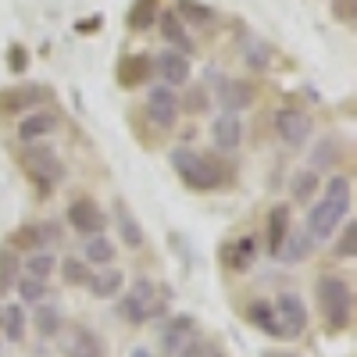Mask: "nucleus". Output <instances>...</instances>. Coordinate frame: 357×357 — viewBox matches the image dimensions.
Returning a JSON list of instances; mask_svg holds the SVG:
<instances>
[{
    "mask_svg": "<svg viewBox=\"0 0 357 357\" xmlns=\"http://www.w3.org/2000/svg\"><path fill=\"white\" fill-rule=\"evenodd\" d=\"M350 193H354V186H350L347 175H333L329 178L325 197L311 207V215H307V236H311V240H318V243L333 240V232L350 215Z\"/></svg>",
    "mask_w": 357,
    "mask_h": 357,
    "instance_id": "obj_1",
    "label": "nucleus"
},
{
    "mask_svg": "<svg viewBox=\"0 0 357 357\" xmlns=\"http://www.w3.org/2000/svg\"><path fill=\"white\" fill-rule=\"evenodd\" d=\"M318 307H321V318L333 333L347 329L350 325V314H354V289L343 275H321L318 279Z\"/></svg>",
    "mask_w": 357,
    "mask_h": 357,
    "instance_id": "obj_2",
    "label": "nucleus"
},
{
    "mask_svg": "<svg viewBox=\"0 0 357 357\" xmlns=\"http://www.w3.org/2000/svg\"><path fill=\"white\" fill-rule=\"evenodd\" d=\"M172 168L183 178V186H190L193 193H211L222 186V172L211 158H204L197 151H186V146H175L172 151Z\"/></svg>",
    "mask_w": 357,
    "mask_h": 357,
    "instance_id": "obj_3",
    "label": "nucleus"
},
{
    "mask_svg": "<svg viewBox=\"0 0 357 357\" xmlns=\"http://www.w3.org/2000/svg\"><path fill=\"white\" fill-rule=\"evenodd\" d=\"M22 168L33 175V183L47 193L54 183H61L65 178V165L61 158L54 154V146H43V143H25L22 151Z\"/></svg>",
    "mask_w": 357,
    "mask_h": 357,
    "instance_id": "obj_4",
    "label": "nucleus"
},
{
    "mask_svg": "<svg viewBox=\"0 0 357 357\" xmlns=\"http://www.w3.org/2000/svg\"><path fill=\"white\" fill-rule=\"evenodd\" d=\"M122 318L132 321V325H143V321H151L161 314V301H158V286L151 279H136L126 293V301H122Z\"/></svg>",
    "mask_w": 357,
    "mask_h": 357,
    "instance_id": "obj_5",
    "label": "nucleus"
},
{
    "mask_svg": "<svg viewBox=\"0 0 357 357\" xmlns=\"http://www.w3.org/2000/svg\"><path fill=\"white\" fill-rule=\"evenodd\" d=\"M178 107H183V104H178V97H175L172 86H154L151 97H146V118H151L158 129H175Z\"/></svg>",
    "mask_w": 357,
    "mask_h": 357,
    "instance_id": "obj_6",
    "label": "nucleus"
},
{
    "mask_svg": "<svg viewBox=\"0 0 357 357\" xmlns=\"http://www.w3.org/2000/svg\"><path fill=\"white\" fill-rule=\"evenodd\" d=\"M275 136L286 143V146H304L311 139V118L301 111V107H282L275 114Z\"/></svg>",
    "mask_w": 357,
    "mask_h": 357,
    "instance_id": "obj_7",
    "label": "nucleus"
},
{
    "mask_svg": "<svg viewBox=\"0 0 357 357\" xmlns=\"http://www.w3.org/2000/svg\"><path fill=\"white\" fill-rule=\"evenodd\" d=\"M275 314H279V329H282V340H296L304 329H307V307L296 293H282L275 301Z\"/></svg>",
    "mask_w": 357,
    "mask_h": 357,
    "instance_id": "obj_8",
    "label": "nucleus"
},
{
    "mask_svg": "<svg viewBox=\"0 0 357 357\" xmlns=\"http://www.w3.org/2000/svg\"><path fill=\"white\" fill-rule=\"evenodd\" d=\"M197 340V321L190 318V314H178V318H172L165 329H161V340H158V347H161V354L165 357H178L190 343Z\"/></svg>",
    "mask_w": 357,
    "mask_h": 357,
    "instance_id": "obj_9",
    "label": "nucleus"
},
{
    "mask_svg": "<svg viewBox=\"0 0 357 357\" xmlns=\"http://www.w3.org/2000/svg\"><path fill=\"white\" fill-rule=\"evenodd\" d=\"M68 222H72V229L82 232V236H97V232H104L107 215L100 211V204H97V200L79 197V200L68 204Z\"/></svg>",
    "mask_w": 357,
    "mask_h": 357,
    "instance_id": "obj_10",
    "label": "nucleus"
},
{
    "mask_svg": "<svg viewBox=\"0 0 357 357\" xmlns=\"http://www.w3.org/2000/svg\"><path fill=\"white\" fill-rule=\"evenodd\" d=\"M61 354H65V357H104L107 347H104V340H100L93 329L75 325V329L65 336V343H61Z\"/></svg>",
    "mask_w": 357,
    "mask_h": 357,
    "instance_id": "obj_11",
    "label": "nucleus"
},
{
    "mask_svg": "<svg viewBox=\"0 0 357 357\" xmlns=\"http://www.w3.org/2000/svg\"><path fill=\"white\" fill-rule=\"evenodd\" d=\"M57 122H61V118H57L50 107H47V111L40 107V111H33V114H22L15 132H18L22 143H40L43 136H50V132L57 129Z\"/></svg>",
    "mask_w": 357,
    "mask_h": 357,
    "instance_id": "obj_12",
    "label": "nucleus"
},
{
    "mask_svg": "<svg viewBox=\"0 0 357 357\" xmlns=\"http://www.w3.org/2000/svg\"><path fill=\"white\" fill-rule=\"evenodd\" d=\"M154 72L165 79V86H186L190 82V57L168 47L154 57Z\"/></svg>",
    "mask_w": 357,
    "mask_h": 357,
    "instance_id": "obj_13",
    "label": "nucleus"
},
{
    "mask_svg": "<svg viewBox=\"0 0 357 357\" xmlns=\"http://www.w3.org/2000/svg\"><path fill=\"white\" fill-rule=\"evenodd\" d=\"M158 33H161V40L172 47V50H178V54H193V40H190V33H186V22H178V15L175 11H158Z\"/></svg>",
    "mask_w": 357,
    "mask_h": 357,
    "instance_id": "obj_14",
    "label": "nucleus"
},
{
    "mask_svg": "<svg viewBox=\"0 0 357 357\" xmlns=\"http://www.w3.org/2000/svg\"><path fill=\"white\" fill-rule=\"evenodd\" d=\"M211 143L218 146V151H236V146L243 143V122L240 114H218L215 126H211Z\"/></svg>",
    "mask_w": 357,
    "mask_h": 357,
    "instance_id": "obj_15",
    "label": "nucleus"
},
{
    "mask_svg": "<svg viewBox=\"0 0 357 357\" xmlns=\"http://www.w3.org/2000/svg\"><path fill=\"white\" fill-rule=\"evenodd\" d=\"M289 222H293V211H289V204H275L272 211H268V225H264V243L272 254H279V247L286 243V236H289Z\"/></svg>",
    "mask_w": 357,
    "mask_h": 357,
    "instance_id": "obj_16",
    "label": "nucleus"
},
{
    "mask_svg": "<svg viewBox=\"0 0 357 357\" xmlns=\"http://www.w3.org/2000/svg\"><path fill=\"white\" fill-rule=\"evenodd\" d=\"M254 100V89L243 82V79H218V104L229 111V114H236L240 107H247Z\"/></svg>",
    "mask_w": 357,
    "mask_h": 357,
    "instance_id": "obj_17",
    "label": "nucleus"
},
{
    "mask_svg": "<svg viewBox=\"0 0 357 357\" xmlns=\"http://www.w3.org/2000/svg\"><path fill=\"white\" fill-rule=\"evenodd\" d=\"M222 261H225L229 272H247V268L257 261V240H254V236H243V240H232V243L225 247Z\"/></svg>",
    "mask_w": 357,
    "mask_h": 357,
    "instance_id": "obj_18",
    "label": "nucleus"
},
{
    "mask_svg": "<svg viewBox=\"0 0 357 357\" xmlns=\"http://www.w3.org/2000/svg\"><path fill=\"white\" fill-rule=\"evenodd\" d=\"M89 293H93V296H100V301H107V296H114L118 289H122L126 286V275L122 272H118V268H100V272H93V275H89Z\"/></svg>",
    "mask_w": 357,
    "mask_h": 357,
    "instance_id": "obj_19",
    "label": "nucleus"
},
{
    "mask_svg": "<svg viewBox=\"0 0 357 357\" xmlns=\"http://www.w3.org/2000/svg\"><path fill=\"white\" fill-rule=\"evenodd\" d=\"M311 250H314V240L307 232H289L286 236V243L279 247V261H286V264H296V261H307L311 257Z\"/></svg>",
    "mask_w": 357,
    "mask_h": 357,
    "instance_id": "obj_20",
    "label": "nucleus"
},
{
    "mask_svg": "<svg viewBox=\"0 0 357 357\" xmlns=\"http://www.w3.org/2000/svg\"><path fill=\"white\" fill-rule=\"evenodd\" d=\"M247 318L257 325L261 333H268V336H279V340H282V329H279V314H275L272 301H254V304L247 307Z\"/></svg>",
    "mask_w": 357,
    "mask_h": 357,
    "instance_id": "obj_21",
    "label": "nucleus"
},
{
    "mask_svg": "<svg viewBox=\"0 0 357 357\" xmlns=\"http://www.w3.org/2000/svg\"><path fill=\"white\" fill-rule=\"evenodd\" d=\"M114 257H118V247L107 240L104 232H97V236H86V261H89V264L107 268V264H114Z\"/></svg>",
    "mask_w": 357,
    "mask_h": 357,
    "instance_id": "obj_22",
    "label": "nucleus"
},
{
    "mask_svg": "<svg viewBox=\"0 0 357 357\" xmlns=\"http://www.w3.org/2000/svg\"><path fill=\"white\" fill-rule=\"evenodd\" d=\"M151 68H154V57H146V54H132V57H126L122 61V86H139L146 75H151Z\"/></svg>",
    "mask_w": 357,
    "mask_h": 357,
    "instance_id": "obj_23",
    "label": "nucleus"
},
{
    "mask_svg": "<svg viewBox=\"0 0 357 357\" xmlns=\"http://www.w3.org/2000/svg\"><path fill=\"white\" fill-rule=\"evenodd\" d=\"M61 325H65V318H61V311H57V304H50V301L36 304V329H40L43 340H54L57 333H61Z\"/></svg>",
    "mask_w": 357,
    "mask_h": 357,
    "instance_id": "obj_24",
    "label": "nucleus"
},
{
    "mask_svg": "<svg viewBox=\"0 0 357 357\" xmlns=\"http://www.w3.org/2000/svg\"><path fill=\"white\" fill-rule=\"evenodd\" d=\"M318 193V172H296L293 178H289V197L296 200V204H311V197Z\"/></svg>",
    "mask_w": 357,
    "mask_h": 357,
    "instance_id": "obj_25",
    "label": "nucleus"
},
{
    "mask_svg": "<svg viewBox=\"0 0 357 357\" xmlns=\"http://www.w3.org/2000/svg\"><path fill=\"white\" fill-rule=\"evenodd\" d=\"M175 15H178V22H193V25H204V29L215 22V11L207 4H197V0H178Z\"/></svg>",
    "mask_w": 357,
    "mask_h": 357,
    "instance_id": "obj_26",
    "label": "nucleus"
},
{
    "mask_svg": "<svg viewBox=\"0 0 357 357\" xmlns=\"http://www.w3.org/2000/svg\"><path fill=\"white\" fill-rule=\"evenodd\" d=\"M43 236H54V225H22L15 236H11V250L18 247H43Z\"/></svg>",
    "mask_w": 357,
    "mask_h": 357,
    "instance_id": "obj_27",
    "label": "nucleus"
},
{
    "mask_svg": "<svg viewBox=\"0 0 357 357\" xmlns=\"http://www.w3.org/2000/svg\"><path fill=\"white\" fill-rule=\"evenodd\" d=\"M15 286H18V296H22L25 304H43L47 296H50V282H47V279H33V275H22V279H18Z\"/></svg>",
    "mask_w": 357,
    "mask_h": 357,
    "instance_id": "obj_28",
    "label": "nucleus"
},
{
    "mask_svg": "<svg viewBox=\"0 0 357 357\" xmlns=\"http://www.w3.org/2000/svg\"><path fill=\"white\" fill-rule=\"evenodd\" d=\"M54 268H57V257L50 250H33L25 261V275H33V279H50L54 275Z\"/></svg>",
    "mask_w": 357,
    "mask_h": 357,
    "instance_id": "obj_29",
    "label": "nucleus"
},
{
    "mask_svg": "<svg viewBox=\"0 0 357 357\" xmlns=\"http://www.w3.org/2000/svg\"><path fill=\"white\" fill-rule=\"evenodd\" d=\"M158 18V0H136L132 11H129V29H136V33H143V29H151Z\"/></svg>",
    "mask_w": 357,
    "mask_h": 357,
    "instance_id": "obj_30",
    "label": "nucleus"
},
{
    "mask_svg": "<svg viewBox=\"0 0 357 357\" xmlns=\"http://www.w3.org/2000/svg\"><path fill=\"white\" fill-rule=\"evenodd\" d=\"M118 229H122V240L129 247H143V229L132 218V211H126V207H118Z\"/></svg>",
    "mask_w": 357,
    "mask_h": 357,
    "instance_id": "obj_31",
    "label": "nucleus"
},
{
    "mask_svg": "<svg viewBox=\"0 0 357 357\" xmlns=\"http://www.w3.org/2000/svg\"><path fill=\"white\" fill-rule=\"evenodd\" d=\"M15 272H18V257L11 247H4L0 250V293L15 289Z\"/></svg>",
    "mask_w": 357,
    "mask_h": 357,
    "instance_id": "obj_32",
    "label": "nucleus"
},
{
    "mask_svg": "<svg viewBox=\"0 0 357 357\" xmlns=\"http://www.w3.org/2000/svg\"><path fill=\"white\" fill-rule=\"evenodd\" d=\"M4 336H8V340H15V343L25 336V311H22L18 304L4 307Z\"/></svg>",
    "mask_w": 357,
    "mask_h": 357,
    "instance_id": "obj_33",
    "label": "nucleus"
},
{
    "mask_svg": "<svg viewBox=\"0 0 357 357\" xmlns=\"http://www.w3.org/2000/svg\"><path fill=\"white\" fill-rule=\"evenodd\" d=\"M340 161V143L336 139H321L318 146H314V158H311V172H318V168H329V165H336Z\"/></svg>",
    "mask_w": 357,
    "mask_h": 357,
    "instance_id": "obj_34",
    "label": "nucleus"
},
{
    "mask_svg": "<svg viewBox=\"0 0 357 357\" xmlns=\"http://www.w3.org/2000/svg\"><path fill=\"white\" fill-rule=\"evenodd\" d=\"M61 275H65V282H68V286H86L93 272H89V268H86L79 257H65V264H61Z\"/></svg>",
    "mask_w": 357,
    "mask_h": 357,
    "instance_id": "obj_35",
    "label": "nucleus"
},
{
    "mask_svg": "<svg viewBox=\"0 0 357 357\" xmlns=\"http://www.w3.org/2000/svg\"><path fill=\"white\" fill-rule=\"evenodd\" d=\"M243 50H247V61H250V68H254V72H261V68H264V61H268V50H264V43L250 40V43H243Z\"/></svg>",
    "mask_w": 357,
    "mask_h": 357,
    "instance_id": "obj_36",
    "label": "nucleus"
},
{
    "mask_svg": "<svg viewBox=\"0 0 357 357\" xmlns=\"http://www.w3.org/2000/svg\"><path fill=\"white\" fill-rule=\"evenodd\" d=\"M178 357H218V350H215L211 343H204V340L197 336V340H193V343H190L183 354H178Z\"/></svg>",
    "mask_w": 357,
    "mask_h": 357,
    "instance_id": "obj_37",
    "label": "nucleus"
},
{
    "mask_svg": "<svg viewBox=\"0 0 357 357\" xmlns=\"http://www.w3.org/2000/svg\"><path fill=\"white\" fill-rule=\"evenodd\" d=\"M340 254L343 257H350L354 254V225L347 222V232H343V243H340Z\"/></svg>",
    "mask_w": 357,
    "mask_h": 357,
    "instance_id": "obj_38",
    "label": "nucleus"
},
{
    "mask_svg": "<svg viewBox=\"0 0 357 357\" xmlns=\"http://www.w3.org/2000/svg\"><path fill=\"white\" fill-rule=\"evenodd\" d=\"M132 357H151V350H143V347H139V350H136Z\"/></svg>",
    "mask_w": 357,
    "mask_h": 357,
    "instance_id": "obj_39",
    "label": "nucleus"
}]
</instances>
